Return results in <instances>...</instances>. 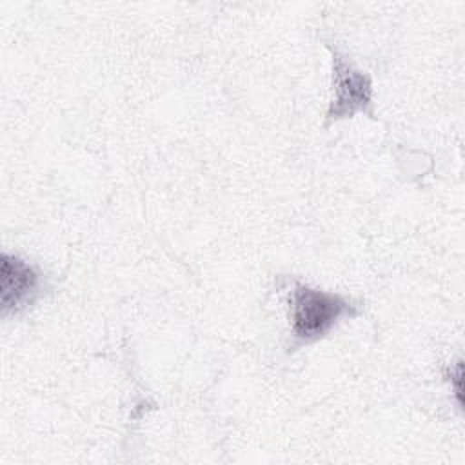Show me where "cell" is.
<instances>
[{
  "label": "cell",
  "mask_w": 465,
  "mask_h": 465,
  "mask_svg": "<svg viewBox=\"0 0 465 465\" xmlns=\"http://www.w3.org/2000/svg\"><path fill=\"white\" fill-rule=\"evenodd\" d=\"M356 314L358 309L336 292H327L300 282H294L289 291V322L294 347L327 336L343 318Z\"/></svg>",
  "instance_id": "cell-1"
},
{
  "label": "cell",
  "mask_w": 465,
  "mask_h": 465,
  "mask_svg": "<svg viewBox=\"0 0 465 465\" xmlns=\"http://www.w3.org/2000/svg\"><path fill=\"white\" fill-rule=\"evenodd\" d=\"M44 292V274L27 260L4 252L0 271L2 316H16L29 309Z\"/></svg>",
  "instance_id": "cell-3"
},
{
  "label": "cell",
  "mask_w": 465,
  "mask_h": 465,
  "mask_svg": "<svg viewBox=\"0 0 465 465\" xmlns=\"http://www.w3.org/2000/svg\"><path fill=\"white\" fill-rule=\"evenodd\" d=\"M332 100L327 111V122L351 118L356 113H367L372 104L371 76L354 67L347 56L332 49Z\"/></svg>",
  "instance_id": "cell-2"
}]
</instances>
